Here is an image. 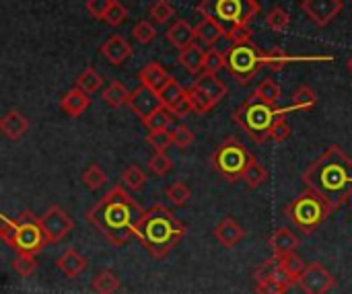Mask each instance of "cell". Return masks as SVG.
<instances>
[{"mask_svg":"<svg viewBox=\"0 0 352 294\" xmlns=\"http://www.w3.org/2000/svg\"><path fill=\"white\" fill-rule=\"evenodd\" d=\"M146 183V173L136 167V165H130L128 169H124L122 173V185L130 192H140Z\"/></svg>","mask_w":352,"mask_h":294,"instance_id":"cell-34","label":"cell"},{"mask_svg":"<svg viewBox=\"0 0 352 294\" xmlns=\"http://www.w3.org/2000/svg\"><path fill=\"white\" fill-rule=\"evenodd\" d=\"M161 105H163V103H161L159 93L153 91L151 87H146V84H140L138 89H134L132 95H130V101H128V107H130L132 113L138 115L140 120L148 117V115H151L153 111H157Z\"/></svg>","mask_w":352,"mask_h":294,"instance_id":"cell-14","label":"cell"},{"mask_svg":"<svg viewBox=\"0 0 352 294\" xmlns=\"http://www.w3.org/2000/svg\"><path fill=\"white\" fill-rule=\"evenodd\" d=\"M186 95H188V91H186V89L182 87V82H177L173 76H171V78H169V82L159 91L161 103H163L165 107H169V109H171V107H175V105L186 97Z\"/></svg>","mask_w":352,"mask_h":294,"instance_id":"cell-30","label":"cell"},{"mask_svg":"<svg viewBox=\"0 0 352 294\" xmlns=\"http://www.w3.org/2000/svg\"><path fill=\"white\" fill-rule=\"evenodd\" d=\"M148 14H151V19H153L155 23L165 25V23L175 14V8H173V4H171L169 0H157V2L151 6Z\"/></svg>","mask_w":352,"mask_h":294,"instance_id":"cell-44","label":"cell"},{"mask_svg":"<svg viewBox=\"0 0 352 294\" xmlns=\"http://www.w3.org/2000/svg\"><path fill=\"white\" fill-rule=\"evenodd\" d=\"M266 25H268L272 31L283 33V31H287L289 25H291V14H289L285 8H280V6H274V8L266 14Z\"/></svg>","mask_w":352,"mask_h":294,"instance_id":"cell-39","label":"cell"},{"mask_svg":"<svg viewBox=\"0 0 352 294\" xmlns=\"http://www.w3.org/2000/svg\"><path fill=\"white\" fill-rule=\"evenodd\" d=\"M76 87L78 89H82L85 93H89V95H93V93H97L101 87H103V76L95 70V68H85L80 74H78V78H76Z\"/></svg>","mask_w":352,"mask_h":294,"instance_id":"cell-33","label":"cell"},{"mask_svg":"<svg viewBox=\"0 0 352 294\" xmlns=\"http://www.w3.org/2000/svg\"><path fill=\"white\" fill-rule=\"evenodd\" d=\"M266 181H268V171H266V167L260 165V163L254 159L252 165L248 167L245 175H243V183H245L250 190H256V188L264 185Z\"/></svg>","mask_w":352,"mask_h":294,"instance_id":"cell-37","label":"cell"},{"mask_svg":"<svg viewBox=\"0 0 352 294\" xmlns=\"http://www.w3.org/2000/svg\"><path fill=\"white\" fill-rule=\"evenodd\" d=\"M194 29H196V39H200L206 45H214L219 39H225V31L212 19H202Z\"/></svg>","mask_w":352,"mask_h":294,"instance_id":"cell-26","label":"cell"},{"mask_svg":"<svg viewBox=\"0 0 352 294\" xmlns=\"http://www.w3.org/2000/svg\"><path fill=\"white\" fill-rule=\"evenodd\" d=\"M171 111H173V115H175V117H179V120H182V117H188V115H190V113L194 111V107H192V101H190V97L186 95V97H184V99H182V101H179V103L175 105V107H171Z\"/></svg>","mask_w":352,"mask_h":294,"instance_id":"cell-53","label":"cell"},{"mask_svg":"<svg viewBox=\"0 0 352 294\" xmlns=\"http://www.w3.org/2000/svg\"><path fill=\"white\" fill-rule=\"evenodd\" d=\"M101 54H103V58L109 62V64H116V66H120V64H124L130 56H132V45L122 37V35H111L103 45H101Z\"/></svg>","mask_w":352,"mask_h":294,"instance_id":"cell-16","label":"cell"},{"mask_svg":"<svg viewBox=\"0 0 352 294\" xmlns=\"http://www.w3.org/2000/svg\"><path fill=\"white\" fill-rule=\"evenodd\" d=\"M289 109H280L278 105L266 103L264 99H260L256 93L235 111L233 120L248 132V136L256 142L262 144L266 140H270V130L276 124V120H280L283 115H287Z\"/></svg>","mask_w":352,"mask_h":294,"instance_id":"cell-4","label":"cell"},{"mask_svg":"<svg viewBox=\"0 0 352 294\" xmlns=\"http://www.w3.org/2000/svg\"><path fill=\"white\" fill-rule=\"evenodd\" d=\"M299 237L289 231V229H278L274 231V235L270 237L268 245L272 247V253L283 258V256H291V253H297V247H299Z\"/></svg>","mask_w":352,"mask_h":294,"instance_id":"cell-21","label":"cell"},{"mask_svg":"<svg viewBox=\"0 0 352 294\" xmlns=\"http://www.w3.org/2000/svg\"><path fill=\"white\" fill-rule=\"evenodd\" d=\"M318 105V93L314 89H309L307 84L299 87L293 97H291V109H303V111H309Z\"/></svg>","mask_w":352,"mask_h":294,"instance_id":"cell-32","label":"cell"},{"mask_svg":"<svg viewBox=\"0 0 352 294\" xmlns=\"http://www.w3.org/2000/svg\"><path fill=\"white\" fill-rule=\"evenodd\" d=\"M148 169H151L155 175L163 177V175H167V173L173 169V161H171L165 152H155L153 159L148 161Z\"/></svg>","mask_w":352,"mask_h":294,"instance_id":"cell-47","label":"cell"},{"mask_svg":"<svg viewBox=\"0 0 352 294\" xmlns=\"http://www.w3.org/2000/svg\"><path fill=\"white\" fill-rule=\"evenodd\" d=\"M194 84L200 87L214 103H221V101L227 97V87H225V82H223L217 74H212V72H202Z\"/></svg>","mask_w":352,"mask_h":294,"instance_id":"cell-25","label":"cell"},{"mask_svg":"<svg viewBox=\"0 0 352 294\" xmlns=\"http://www.w3.org/2000/svg\"><path fill=\"white\" fill-rule=\"evenodd\" d=\"M41 229L45 233L47 243H58L62 241L72 229H74V220L70 218V214H66V210H62L58 204L50 206L45 210V214L39 216Z\"/></svg>","mask_w":352,"mask_h":294,"instance_id":"cell-11","label":"cell"},{"mask_svg":"<svg viewBox=\"0 0 352 294\" xmlns=\"http://www.w3.org/2000/svg\"><path fill=\"white\" fill-rule=\"evenodd\" d=\"M167 39L169 43H173L177 49H184L192 43H196V29L188 23V21H175L169 31H167Z\"/></svg>","mask_w":352,"mask_h":294,"instance_id":"cell-23","label":"cell"},{"mask_svg":"<svg viewBox=\"0 0 352 294\" xmlns=\"http://www.w3.org/2000/svg\"><path fill=\"white\" fill-rule=\"evenodd\" d=\"M295 60H299V62H326L328 60V56H297V58H293V56H289L283 47H270L266 54H264V64L272 70V72H280V70H285L291 62H295Z\"/></svg>","mask_w":352,"mask_h":294,"instance_id":"cell-15","label":"cell"},{"mask_svg":"<svg viewBox=\"0 0 352 294\" xmlns=\"http://www.w3.org/2000/svg\"><path fill=\"white\" fill-rule=\"evenodd\" d=\"M105 181H107V173H105L97 163L89 165V167L82 171V183H85L89 190H99Z\"/></svg>","mask_w":352,"mask_h":294,"instance_id":"cell-41","label":"cell"},{"mask_svg":"<svg viewBox=\"0 0 352 294\" xmlns=\"http://www.w3.org/2000/svg\"><path fill=\"white\" fill-rule=\"evenodd\" d=\"M293 284L283 274L278 258L274 256L256 272V293L258 294H287Z\"/></svg>","mask_w":352,"mask_h":294,"instance_id":"cell-10","label":"cell"},{"mask_svg":"<svg viewBox=\"0 0 352 294\" xmlns=\"http://www.w3.org/2000/svg\"><path fill=\"white\" fill-rule=\"evenodd\" d=\"M349 70L352 72V56H351V60H349Z\"/></svg>","mask_w":352,"mask_h":294,"instance_id":"cell-54","label":"cell"},{"mask_svg":"<svg viewBox=\"0 0 352 294\" xmlns=\"http://www.w3.org/2000/svg\"><path fill=\"white\" fill-rule=\"evenodd\" d=\"M225 56H227V68L225 70L239 84H248L250 80H254L256 74L260 72V68L264 66V54L254 41L231 45L225 52Z\"/></svg>","mask_w":352,"mask_h":294,"instance_id":"cell-8","label":"cell"},{"mask_svg":"<svg viewBox=\"0 0 352 294\" xmlns=\"http://www.w3.org/2000/svg\"><path fill=\"white\" fill-rule=\"evenodd\" d=\"M56 266H58V270H60L66 278H78V276L87 270L89 262H87V258L80 256L76 249H66V251L58 258Z\"/></svg>","mask_w":352,"mask_h":294,"instance_id":"cell-19","label":"cell"},{"mask_svg":"<svg viewBox=\"0 0 352 294\" xmlns=\"http://www.w3.org/2000/svg\"><path fill=\"white\" fill-rule=\"evenodd\" d=\"M165 194H167V198H169V202H171L173 206H184V204L192 198V190H190L184 181L171 183V185L165 190Z\"/></svg>","mask_w":352,"mask_h":294,"instance_id":"cell-42","label":"cell"},{"mask_svg":"<svg viewBox=\"0 0 352 294\" xmlns=\"http://www.w3.org/2000/svg\"><path fill=\"white\" fill-rule=\"evenodd\" d=\"M60 107H62V111H64L66 115L78 117V115H82V113L91 107V97H89V93H85L82 89L74 87V89H70V91L62 97Z\"/></svg>","mask_w":352,"mask_h":294,"instance_id":"cell-17","label":"cell"},{"mask_svg":"<svg viewBox=\"0 0 352 294\" xmlns=\"http://www.w3.org/2000/svg\"><path fill=\"white\" fill-rule=\"evenodd\" d=\"M285 214L299 231L309 235L332 214V210L318 194L307 190L299 198H295L293 202L287 204Z\"/></svg>","mask_w":352,"mask_h":294,"instance_id":"cell-6","label":"cell"},{"mask_svg":"<svg viewBox=\"0 0 352 294\" xmlns=\"http://www.w3.org/2000/svg\"><path fill=\"white\" fill-rule=\"evenodd\" d=\"M188 97H190L192 107H194L196 113H208V111L217 105V103H214L200 87H196V84H192V87L188 89Z\"/></svg>","mask_w":352,"mask_h":294,"instance_id":"cell-38","label":"cell"},{"mask_svg":"<svg viewBox=\"0 0 352 294\" xmlns=\"http://www.w3.org/2000/svg\"><path fill=\"white\" fill-rule=\"evenodd\" d=\"M12 270L21 276V278H29L35 274L37 270V262H35V253H27V251H19L12 260Z\"/></svg>","mask_w":352,"mask_h":294,"instance_id":"cell-35","label":"cell"},{"mask_svg":"<svg viewBox=\"0 0 352 294\" xmlns=\"http://www.w3.org/2000/svg\"><path fill=\"white\" fill-rule=\"evenodd\" d=\"M291 136V126L287 122V115H283L280 120H276V124L270 130V140L274 142H285Z\"/></svg>","mask_w":352,"mask_h":294,"instance_id":"cell-51","label":"cell"},{"mask_svg":"<svg viewBox=\"0 0 352 294\" xmlns=\"http://www.w3.org/2000/svg\"><path fill=\"white\" fill-rule=\"evenodd\" d=\"M252 161H254V155L237 138H227L210 157L212 167L229 181L243 179Z\"/></svg>","mask_w":352,"mask_h":294,"instance_id":"cell-7","label":"cell"},{"mask_svg":"<svg viewBox=\"0 0 352 294\" xmlns=\"http://www.w3.org/2000/svg\"><path fill=\"white\" fill-rule=\"evenodd\" d=\"M299 286L305 294H328L336 286V278L322 264H309L299 278Z\"/></svg>","mask_w":352,"mask_h":294,"instance_id":"cell-12","label":"cell"},{"mask_svg":"<svg viewBox=\"0 0 352 294\" xmlns=\"http://www.w3.org/2000/svg\"><path fill=\"white\" fill-rule=\"evenodd\" d=\"M225 39H227L231 45L245 43V41H252V29H250V25L235 27V29H231V31H227V33H225Z\"/></svg>","mask_w":352,"mask_h":294,"instance_id":"cell-50","label":"cell"},{"mask_svg":"<svg viewBox=\"0 0 352 294\" xmlns=\"http://www.w3.org/2000/svg\"><path fill=\"white\" fill-rule=\"evenodd\" d=\"M173 120H175L173 111H171L169 107L161 105L157 111H153L148 117H144V120H140V122H142V126H144L148 132H157V130H165V128H169V126L173 124Z\"/></svg>","mask_w":352,"mask_h":294,"instance_id":"cell-28","label":"cell"},{"mask_svg":"<svg viewBox=\"0 0 352 294\" xmlns=\"http://www.w3.org/2000/svg\"><path fill=\"white\" fill-rule=\"evenodd\" d=\"M196 10L202 19H212L227 33L235 27L250 25L260 14L258 0H200Z\"/></svg>","mask_w":352,"mask_h":294,"instance_id":"cell-5","label":"cell"},{"mask_svg":"<svg viewBox=\"0 0 352 294\" xmlns=\"http://www.w3.org/2000/svg\"><path fill=\"white\" fill-rule=\"evenodd\" d=\"M171 132H173V146L186 150L188 146L194 144V132H192L188 126H182V124H179V126H175Z\"/></svg>","mask_w":352,"mask_h":294,"instance_id":"cell-49","label":"cell"},{"mask_svg":"<svg viewBox=\"0 0 352 294\" xmlns=\"http://www.w3.org/2000/svg\"><path fill=\"white\" fill-rule=\"evenodd\" d=\"M303 12L314 21L318 27H328L344 8L342 0H303L301 2Z\"/></svg>","mask_w":352,"mask_h":294,"instance_id":"cell-13","label":"cell"},{"mask_svg":"<svg viewBox=\"0 0 352 294\" xmlns=\"http://www.w3.org/2000/svg\"><path fill=\"white\" fill-rule=\"evenodd\" d=\"M254 93H256L260 99H264L266 103L278 105L280 95H283V89H280V84H278L276 80H272V78H264V80L258 84V89H256Z\"/></svg>","mask_w":352,"mask_h":294,"instance_id":"cell-36","label":"cell"},{"mask_svg":"<svg viewBox=\"0 0 352 294\" xmlns=\"http://www.w3.org/2000/svg\"><path fill=\"white\" fill-rule=\"evenodd\" d=\"M204 58H206V49H202L198 43H192L188 47L179 49V64L190 74H202L204 72Z\"/></svg>","mask_w":352,"mask_h":294,"instance_id":"cell-24","label":"cell"},{"mask_svg":"<svg viewBox=\"0 0 352 294\" xmlns=\"http://www.w3.org/2000/svg\"><path fill=\"white\" fill-rule=\"evenodd\" d=\"M276 258H278V256H276ZM278 264H280L283 274L289 278V282H291V284H299V278H301L303 270L307 268V266L303 264V260H301L297 253H291V256L278 258Z\"/></svg>","mask_w":352,"mask_h":294,"instance_id":"cell-29","label":"cell"},{"mask_svg":"<svg viewBox=\"0 0 352 294\" xmlns=\"http://www.w3.org/2000/svg\"><path fill=\"white\" fill-rule=\"evenodd\" d=\"M0 130H2V134H4L6 138H10V140H21V138L27 134V130H29V122H27V117H25L21 111L8 109V111L2 115V120H0Z\"/></svg>","mask_w":352,"mask_h":294,"instance_id":"cell-18","label":"cell"},{"mask_svg":"<svg viewBox=\"0 0 352 294\" xmlns=\"http://www.w3.org/2000/svg\"><path fill=\"white\" fill-rule=\"evenodd\" d=\"M16 233H19V225H16V218H8V216H2V223H0V237L6 245L14 247L16 243Z\"/></svg>","mask_w":352,"mask_h":294,"instance_id":"cell-48","label":"cell"},{"mask_svg":"<svg viewBox=\"0 0 352 294\" xmlns=\"http://www.w3.org/2000/svg\"><path fill=\"white\" fill-rule=\"evenodd\" d=\"M243 235H245V231H243L241 225H239L235 218H231V216H227L225 220H221V223L217 225V229H214V237H217V241H219L223 247H235V245L243 239Z\"/></svg>","mask_w":352,"mask_h":294,"instance_id":"cell-20","label":"cell"},{"mask_svg":"<svg viewBox=\"0 0 352 294\" xmlns=\"http://www.w3.org/2000/svg\"><path fill=\"white\" fill-rule=\"evenodd\" d=\"M87 218L111 245L120 247L138 237L146 210L130 196V190L116 185L89 210Z\"/></svg>","mask_w":352,"mask_h":294,"instance_id":"cell-1","label":"cell"},{"mask_svg":"<svg viewBox=\"0 0 352 294\" xmlns=\"http://www.w3.org/2000/svg\"><path fill=\"white\" fill-rule=\"evenodd\" d=\"M138 78H140V84H146L151 87L153 91H161L167 82H169V72L159 64V62H148L140 72H138Z\"/></svg>","mask_w":352,"mask_h":294,"instance_id":"cell-22","label":"cell"},{"mask_svg":"<svg viewBox=\"0 0 352 294\" xmlns=\"http://www.w3.org/2000/svg\"><path fill=\"white\" fill-rule=\"evenodd\" d=\"M16 225H19V233H16V243L14 249L16 251H27V253H39L45 245V233L41 229V223L37 216H33L29 210L21 212L16 216Z\"/></svg>","mask_w":352,"mask_h":294,"instance_id":"cell-9","label":"cell"},{"mask_svg":"<svg viewBox=\"0 0 352 294\" xmlns=\"http://www.w3.org/2000/svg\"><path fill=\"white\" fill-rule=\"evenodd\" d=\"M113 0H87V10L95 16V19H101L107 14L109 6H111Z\"/></svg>","mask_w":352,"mask_h":294,"instance_id":"cell-52","label":"cell"},{"mask_svg":"<svg viewBox=\"0 0 352 294\" xmlns=\"http://www.w3.org/2000/svg\"><path fill=\"white\" fill-rule=\"evenodd\" d=\"M103 21L107 25H111V27H120V25H124L128 21V8L120 0H113L109 10H107V14L103 16Z\"/></svg>","mask_w":352,"mask_h":294,"instance_id":"cell-45","label":"cell"},{"mask_svg":"<svg viewBox=\"0 0 352 294\" xmlns=\"http://www.w3.org/2000/svg\"><path fill=\"white\" fill-rule=\"evenodd\" d=\"M186 235L184 223L163 204H155L146 210V218L140 227L138 239L157 260L165 258L177 241Z\"/></svg>","mask_w":352,"mask_h":294,"instance_id":"cell-3","label":"cell"},{"mask_svg":"<svg viewBox=\"0 0 352 294\" xmlns=\"http://www.w3.org/2000/svg\"><path fill=\"white\" fill-rule=\"evenodd\" d=\"M132 35H134V39L138 43L146 45V43H151V41L157 39V29H155V25L151 21H138L136 27H134V31H132Z\"/></svg>","mask_w":352,"mask_h":294,"instance_id":"cell-46","label":"cell"},{"mask_svg":"<svg viewBox=\"0 0 352 294\" xmlns=\"http://www.w3.org/2000/svg\"><path fill=\"white\" fill-rule=\"evenodd\" d=\"M130 91L120 82V80H111L105 89H103V93H101V97H103V101L109 105V107H122V105H128V101H130Z\"/></svg>","mask_w":352,"mask_h":294,"instance_id":"cell-27","label":"cell"},{"mask_svg":"<svg viewBox=\"0 0 352 294\" xmlns=\"http://www.w3.org/2000/svg\"><path fill=\"white\" fill-rule=\"evenodd\" d=\"M91 291L95 294H116L120 291V280L116 274L111 272H99L93 280H91Z\"/></svg>","mask_w":352,"mask_h":294,"instance_id":"cell-31","label":"cell"},{"mask_svg":"<svg viewBox=\"0 0 352 294\" xmlns=\"http://www.w3.org/2000/svg\"><path fill=\"white\" fill-rule=\"evenodd\" d=\"M307 190L318 194L330 210H338L352 200V159L340 148H326L303 173Z\"/></svg>","mask_w":352,"mask_h":294,"instance_id":"cell-2","label":"cell"},{"mask_svg":"<svg viewBox=\"0 0 352 294\" xmlns=\"http://www.w3.org/2000/svg\"><path fill=\"white\" fill-rule=\"evenodd\" d=\"M223 68H227V56H225V52H219V49H214V47L206 49V58H204V72L219 74Z\"/></svg>","mask_w":352,"mask_h":294,"instance_id":"cell-43","label":"cell"},{"mask_svg":"<svg viewBox=\"0 0 352 294\" xmlns=\"http://www.w3.org/2000/svg\"><path fill=\"white\" fill-rule=\"evenodd\" d=\"M146 144H148L151 148H155V152H165V150L173 144V132H171L169 128L157 130V132H148Z\"/></svg>","mask_w":352,"mask_h":294,"instance_id":"cell-40","label":"cell"}]
</instances>
